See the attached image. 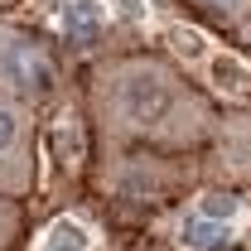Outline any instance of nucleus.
I'll use <instances>...</instances> for the list:
<instances>
[{
    "label": "nucleus",
    "instance_id": "obj_7",
    "mask_svg": "<svg viewBox=\"0 0 251 251\" xmlns=\"http://www.w3.org/2000/svg\"><path fill=\"white\" fill-rule=\"evenodd\" d=\"M15 232H20V203H10V198H0V251L15 242Z\"/></svg>",
    "mask_w": 251,
    "mask_h": 251
},
{
    "label": "nucleus",
    "instance_id": "obj_4",
    "mask_svg": "<svg viewBox=\"0 0 251 251\" xmlns=\"http://www.w3.org/2000/svg\"><path fill=\"white\" fill-rule=\"evenodd\" d=\"M34 174H39V126L34 111L0 97V198L20 203L29 198Z\"/></svg>",
    "mask_w": 251,
    "mask_h": 251
},
{
    "label": "nucleus",
    "instance_id": "obj_9",
    "mask_svg": "<svg viewBox=\"0 0 251 251\" xmlns=\"http://www.w3.org/2000/svg\"><path fill=\"white\" fill-rule=\"evenodd\" d=\"M0 5H5V0H0Z\"/></svg>",
    "mask_w": 251,
    "mask_h": 251
},
{
    "label": "nucleus",
    "instance_id": "obj_5",
    "mask_svg": "<svg viewBox=\"0 0 251 251\" xmlns=\"http://www.w3.org/2000/svg\"><path fill=\"white\" fill-rule=\"evenodd\" d=\"M208 92L213 97H237L247 101L251 97V63L247 53H208Z\"/></svg>",
    "mask_w": 251,
    "mask_h": 251
},
{
    "label": "nucleus",
    "instance_id": "obj_8",
    "mask_svg": "<svg viewBox=\"0 0 251 251\" xmlns=\"http://www.w3.org/2000/svg\"><path fill=\"white\" fill-rule=\"evenodd\" d=\"M237 39H242V53H247V58H251V20H247V29L237 34Z\"/></svg>",
    "mask_w": 251,
    "mask_h": 251
},
{
    "label": "nucleus",
    "instance_id": "obj_2",
    "mask_svg": "<svg viewBox=\"0 0 251 251\" xmlns=\"http://www.w3.org/2000/svg\"><path fill=\"white\" fill-rule=\"evenodd\" d=\"M63 92V63L44 34L0 20V97L20 106H44Z\"/></svg>",
    "mask_w": 251,
    "mask_h": 251
},
{
    "label": "nucleus",
    "instance_id": "obj_1",
    "mask_svg": "<svg viewBox=\"0 0 251 251\" xmlns=\"http://www.w3.org/2000/svg\"><path fill=\"white\" fill-rule=\"evenodd\" d=\"M87 111L101 159L106 155H193L218 140L222 116L208 87H198L164 53H121L97 63Z\"/></svg>",
    "mask_w": 251,
    "mask_h": 251
},
{
    "label": "nucleus",
    "instance_id": "obj_6",
    "mask_svg": "<svg viewBox=\"0 0 251 251\" xmlns=\"http://www.w3.org/2000/svg\"><path fill=\"white\" fill-rule=\"evenodd\" d=\"M174 5L188 10L193 20H203L213 29H232V34H242L251 20V0H174Z\"/></svg>",
    "mask_w": 251,
    "mask_h": 251
},
{
    "label": "nucleus",
    "instance_id": "obj_3",
    "mask_svg": "<svg viewBox=\"0 0 251 251\" xmlns=\"http://www.w3.org/2000/svg\"><path fill=\"white\" fill-rule=\"evenodd\" d=\"M247 218H251L247 193L203 188V193L184 198V203L169 213L164 237H169L174 247H184V251H222V247H232V242H242L237 232L247 227Z\"/></svg>",
    "mask_w": 251,
    "mask_h": 251
}]
</instances>
